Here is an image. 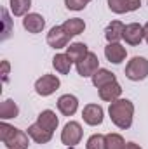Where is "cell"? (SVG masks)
Returning a JSON list of instances; mask_svg holds the SVG:
<instances>
[{
    "mask_svg": "<svg viewBox=\"0 0 148 149\" xmlns=\"http://www.w3.org/2000/svg\"><path fill=\"white\" fill-rule=\"evenodd\" d=\"M108 114H110V120L113 121L115 127H118L120 130H127L132 125L134 104L129 99H117V101L110 102Z\"/></svg>",
    "mask_w": 148,
    "mask_h": 149,
    "instance_id": "1",
    "label": "cell"
},
{
    "mask_svg": "<svg viewBox=\"0 0 148 149\" xmlns=\"http://www.w3.org/2000/svg\"><path fill=\"white\" fill-rule=\"evenodd\" d=\"M30 135L9 123H0V139L7 149H28L30 146Z\"/></svg>",
    "mask_w": 148,
    "mask_h": 149,
    "instance_id": "2",
    "label": "cell"
},
{
    "mask_svg": "<svg viewBox=\"0 0 148 149\" xmlns=\"http://www.w3.org/2000/svg\"><path fill=\"white\" fill-rule=\"evenodd\" d=\"M125 76L132 81H141L148 76V61L141 56L132 57L125 66Z\"/></svg>",
    "mask_w": 148,
    "mask_h": 149,
    "instance_id": "3",
    "label": "cell"
},
{
    "mask_svg": "<svg viewBox=\"0 0 148 149\" xmlns=\"http://www.w3.org/2000/svg\"><path fill=\"white\" fill-rule=\"evenodd\" d=\"M61 81L56 74H44L42 78H38L35 81V92L42 97H47L51 94H54L58 88H59Z\"/></svg>",
    "mask_w": 148,
    "mask_h": 149,
    "instance_id": "4",
    "label": "cell"
},
{
    "mask_svg": "<svg viewBox=\"0 0 148 149\" xmlns=\"http://www.w3.org/2000/svg\"><path fill=\"white\" fill-rule=\"evenodd\" d=\"M75 66H77V73L80 74L82 78H87V76H92L99 70V59H98V56L94 52L89 50V54L82 61H78Z\"/></svg>",
    "mask_w": 148,
    "mask_h": 149,
    "instance_id": "5",
    "label": "cell"
},
{
    "mask_svg": "<svg viewBox=\"0 0 148 149\" xmlns=\"http://www.w3.org/2000/svg\"><path fill=\"white\" fill-rule=\"evenodd\" d=\"M82 127L77 121H68L61 132V142L65 146H77L82 139Z\"/></svg>",
    "mask_w": 148,
    "mask_h": 149,
    "instance_id": "6",
    "label": "cell"
},
{
    "mask_svg": "<svg viewBox=\"0 0 148 149\" xmlns=\"http://www.w3.org/2000/svg\"><path fill=\"white\" fill-rule=\"evenodd\" d=\"M70 38L72 37L63 30V26H54V28H51L49 33H47V43H49L52 49H63V47L68 45Z\"/></svg>",
    "mask_w": 148,
    "mask_h": 149,
    "instance_id": "7",
    "label": "cell"
},
{
    "mask_svg": "<svg viewBox=\"0 0 148 149\" xmlns=\"http://www.w3.org/2000/svg\"><path fill=\"white\" fill-rule=\"evenodd\" d=\"M103 116H105V113H103V108L99 104H87L84 108V111H82L84 121L87 125H91V127L101 125L103 123Z\"/></svg>",
    "mask_w": 148,
    "mask_h": 149,
    "instance_id": "8",
    "label": "cell"
},
{
    "mask_svg": "<svg viewBox=\"0 0 148 149\" xmlns=\"http://www.w3.org/2000/svg\"><path fill=\"white\" fill-rule=\"evenodd\" d=\"M145 38V28L138 23H131L124 28V40L129 45H140Z\"/></svg>",
    "mask_w": 148,
    "mask_h": 149,
    "instance_id": "9",
    "label": "cell"
},
{
    "mask_svg": "<svg viewBox=\"0 0 148 149\" xmlns=\"http://www.w3.org/2000/svg\"><path fill=\"white\" fill-rule=\"evenodd\" d=\"M141 0H108V7L115 14H125L140 9Z\"/></svg>",
    "mask_w": 148,
    "mask_h": 149,
    "instance_id": "10",
    "label": "cell"
},
{
    "mask_svg": "<svg viewBox=\"0 0 148 149\" xmlns=\"http://www.w3.org/2000/svg\"><path fill=\"white\" fill-rule=\"evenodd\" d=\"M58 109L65 116H73L78 109V99L72 94H65L58 99Z\"/></svg>",
    "mask_w": 148,
    "mask_h": 149,
    "instance_id": "11",
    "label": "cell"
},
{
    "mask_svg": "<svg viewBox=\"0 0 148 149\" xmlns=\"http://www.w3.org/2000/svg\"><path fill=\"white\" fill-rule=\"evenodd\" d=\"M23 26H25V30H28L30 33H40V31L45 28V19H44L40 14H37V12H30V14L25 16Z\"/></svg>",
    "mask_w": 148,
    "mask_h": 149,
    "instance_id": "12",
    "label": "cell"
},
{
    "mask_svg": "<svg viewBox=\"0 0 148 149\" xmlns=\"http://www.w3.org/2000/svg\"><path fill=\"white\" fill-rule=\"evenodd\" d=\"M125 56H127V50L120 43H108L105 47V57L113 64H120L125 59Z\"/></svg>",
    "mask_w": 148,
    "mask_h": 149,
    "instance_id": "13",
    "label": "cell"
},
{
    "mask_svg": "<svg viewBox=\"0 0 148 149\" xmlns=\"http://www.w3.org/2000/svg\"><path fill=\"white\" fill-rule=\"evenodd\" d=\"M26 134H28V135H30V139H33L37 144H47V142L52 139V132L45 130V128H44V127H40L38 123L30 125V127H28V130H26Z\"/></svg>",
    "mask_w": 148,
    "mask_h": 149,
    "instance_id": "14",
    "label": "cell"
},
{
    "mask_svg": "<svg viewBox=\"0 0 148 149\" xmlns=\"http://www.w3.org/2000/svg\"><path fill=\"white\" fill-rule=\"evenodd\" d=\"M37 123L40 125V127H44L45 130L54 132V130L58 128V125H59V120H58V116H56V113H54V111L45 109V111H42L40 114H38Z\"/></svg>",
    "mask_w": 148,
    "mask_h": 149,
    "instance_id": "15",
    "label": "cell"
},
{
    "mask_svg": "<svg viewBox=\"0 0 148 149\" xmlns=\"http://www.w3.org/2000/svg\"><path fill=\"white\" fill-rule=\"evenodd\" d=\"M124 24L120 21H111L105 30V38L108 40V43H118L124 38Z\"/></svg>",
    "mask_w": 148,
    "mask_h": 149,
    "instance_id": "16",
    "label": "cell"
},
{
    "mask_svg": "<svg viewBox=\"0 0 148 149\" xmlns=\"http://www.w3.org/2000/svg\"><path fill=\"white\" fill-rule=\"evenodd\" d=\"M87 54H89V49H87V45L82 43V42H75V43H70V45L66 47V56L70 57V61L75 63V64H77L78 61H82Z\"/></svg>",
    "mask_w": 148,
    "mask_h": 149,
    "instance_id": "17",
    "label": "cell"
},
{
    "mask_svg": "<svg viewBox=\"0 0 148 149\" xmlns=\"http://www.w3.org/2000/svg\"><path fill=\"white\" fill-rule=\"evenodd\" d=\"M98 90H99V97L106 102H113V101L120 99V94H122V87L117 81H111V83L98 88Z\"/></svg>",
    "mask_w": 148,
    "mask_h": 149,
    "instance_id": "18",
    "label": "cell"
},
{
    "mask_svg": "<svg viewBox=\"0 0 148 149\" xmlns=\"http://www.w3.org/2000/svg\"><path fill=\"white\" fill-rule=\"evenodd\" d=\"M111 81H117V78H115V74L111 73V71L105 70V68H99L96 73L92 74V85L96 88H101V87L108 85Z\"/></svg>",
    "mask_w": 148,
    "mask_h": 149,
    "instance_id": "19",
    "label": "cell"
},
{
    "mask_svg": "<svg viewBox=\"0 0 148 149\" xmlns=\"http://www.w3.org/2000/svg\"><path fill=\"white\" fill-rule=\"evenodd\" d=\"M61 26H63V30H65L70 37H77V35H80V33L85 30V23H84V19H80V17L66 19Z\"/></svg>",
    "mask_w": 148,
    "mask_h": 149,
    "instance_id": "20",
    "label": "cell"
},
{
    "mask_svg": "<svg viewBox=\"0 0 148 149\" xmlns=\"http://www.w3.org/2000/svg\"><path fill=\"white\" fill-rule=\"evenodd\" d=\"M72 64H73V63L70 61V57H68L66 54H56L54 59H52V66H54V70H56L58 73H61V74L70 73Z\"/></svg>",
    "mask_w": 148,
    "mask_h": 149,
    "instance_id": "21",
    "label": "cell"
},
{
    "mask_svg": "<svg viewBox=\"0 0 148 149\" xmlns=\"http://www.w3.org/2000/svg\"><path fill=\"white\" fill-rule=\"evenodd\" d=\"M19 114V108L12 99H5L0 104V118L2 120H9V118H16Z\"/></svg>",
    "mask_w": 148,
    "mask_h": 149,
    "instance_id": "22",
    "label": "cell"
},
{
    "mask_svg": "<svg viewBox=\"0 0 148 149\" xmlns=\"http://www.w3.org/2000/svg\"><path fill=\"white\" fill-rule=\"evenodd\" d=\"M32 7V0H11V12L14 16H26Z\"/></svg>",
    "mask_w": 148,
    "mask_h": 149,
    "instance_id": "23",
    "label": "cell"
},
{
    "mask_svg": "<svg viewBox=\"0 0 148 149\" xmlns=\"http://www.w3.org/2000/svg\"><path fill=\"white\" fill-rule=\"evenodd\" d=\"M105 144H106V149H124L125 148V141L118 134H108V135H105Z\"/></svg>",
    "mask_w": 148,
    "mask_h": 149,
    "instance_id": "24",
    "label": "cell"
},
{
    "mask_svg": "<svg viewBox=\"0 0 148 149\" xmlns=\"http://www.w3.org/2000/svg\"><path fill=\"white\" fill-rule=\"evenodd\" d=\"M85 149H106V144H105V135L101 134H94L89 137L87 144H85Z\"/></svg>",
    "mask_w": 148,
    "mask_h": 149,
    "instance_id": "25",
    "label": "cell"
},
{
    "mask_svg": "<svg viewBox=\"0 0 148 149\" xmlns=\"http://www.w3.org/2000/svg\"><path fill=\"white\" fill-rule=\"evenodd\" d=\"M89 2H91V0H65V5H66V9H70V10H82Z\"/></svg>",
    "mask_w": 148,
    "mask_h": 149,
    "instance_id": "26",
    "label": "cell"
},
{
    "mask_svg": "<svg viewBox=\"0 0 148 149\" xmlns=\"http://www.w3.org/2000/svg\"><path fill=\"white\" fill-rule=\"evenodd\" d=\"M2 17H4V35H2V38L5 40L11 33V16L7 12V9H2Z\"/></svg>",
    "mask_w": 148,
    "mask_h": 149,
    "instance_id": "27",
    "label": "cell"
},
{
    "mask_svg": "<svg viewBox=\"0 0 148 149\" xmlns=\"http://www.w3.org/2000/svg\"><path fill=\"white\" fill-rule=\"evenodd\" d=\"M9 70H11L9 61H2V80H4V81L9 80Z\"/></svg>",
    "mask_w": 148,
    "mask_h": 149,
    "instance_id": "28",
    "label": "cell"
},
{
    "mask_svg": "<svg viewBox=\"0 0 148 149\" xmlns=\"http://www.w3.org/2000/svg\"><path fill=\"white\" fill-rule=\"evenodd\" d=\"M124 149H141V148H140V146H138L136 142H127V144H125V148H124Z\"/></svg>",
    "mask_w": 148,
    "mask_h": 149,
    "instance_id": "29",
    "label": "cell"
},
{
    "mask_svg": "<svg viewBox=\"0 0 148 149\" xmlns=\"http://www.w3.org/2000/svg\"><path fill=\"white\" fill-rule=\"evenodd\" d=\"M143 28H145V40H147V43H148V23L143 26Z\"/></svg>",
    "mask_w": 148,
    "mask_h": 149,
    "instance_id": "30",
    "label": "cell"
}]
</instances>
